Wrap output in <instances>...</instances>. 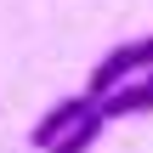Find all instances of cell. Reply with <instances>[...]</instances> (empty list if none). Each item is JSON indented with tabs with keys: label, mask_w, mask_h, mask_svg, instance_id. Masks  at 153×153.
Returning a JSON list of instances; mask_svg holds the SVG:
<instances>
[{
	"label": "cell",
	"mask_w": 153,
	"mask_h": 153,
	"mask_svg": "<svg viewBox=\"0 0 153 153\" xmlns=\"http://www.w3.org/2000/svg\"><path fill=\"white\" fill-rule=\"evenodd\" d=\"M108 125H114V119L97 108V114H85V119H79V125H74V131H68V136H62L51 153H91L97 142H102V131H108Z\"/></svg>",
	"instance_id": "4"
},
{
	"label": "cell",
	"mask_w": 153,
	"mask_h": 153,
	"mask_svg": "<svg viewBox=\"0 0 153 153\" xmlns=\"http://www.w3.org/2000/svg\"><path fill=\"white\" fill-rule=\"evenodd\" d=\"M153 74V34H136V40H125V45H114L97 68H91V79H85V91L102 102V97H114L119 85H131V79H142Z\"/></svg>",
	"instance_id": "1"
},
{
	"label": "cell",
	"mask_w": 153,
	"mask_h": 153,
	"mask_svg": "<svg viewBox=\"0 0 153 153\" xmlns=\"http://www.w3.org/2000/svg\"><path fill=\"white\" fill-rule=\"evenodd\" d=\"M85 114H97V97L91 91H74V97H57L45 114H40V125H28V148H40V153H51Z\"/></svg>",
	"instance_id": "2"
},
{
	"label": "cell",
	"mask_w": 153,
	"mask_h": 153,
	"mask_svg": "<svg viewBox=\"0 0 153 153\" xmlns=\"http://www.w3.org/2000/svg\"><path fill=\"white\" fill-rule=\"evenodd\" d=\"M108 119H136V114H153V74H142V79H131V85H119L114 97H102L97 102Z\"/></svg>",
	"instance_id": "3"
}]
</instances>
